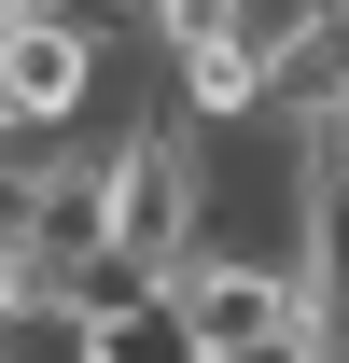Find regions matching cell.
Returning <instances> with one entry per match:
<instances>
[{
	"label": "cell",
	"mask_w": 349,
	"mask_h": 363,
	"mask_svg": "<svg viewBox=\"0 0 349 363\" xmlns=\"http://www.w3.org/2000/svg\"><path fill=\"white\" fill-rule=\"evenodd\" d=\"M98 238H112V279L196 266V238H210V140L168 126V112L98 126Z\"/></svg>",
	"instance_id": "1"
},
{
	"label": "cell",
	"mask_w": 349,
	"mask_h": 363,
	"mask_svg": "<svg viewBox=\"0 0 349 363\" xmlns=\"http://www.w3.org/2000/svg\"><path fill=\"white\" fill-rule=\"evenodd\" d=\"M112 98V14L98 0H14L0 14V140H84Z\"/></svg>",
	"instance_id": "2"
},
{
	"label": "cell",
	"mask_w": 349,
	"mask_h": 363,
	"mask_svg": "<svg viewBox=\"0 0 349 363\" xmlns=\"http://www.w3.org/2000/svg\"><path fill=\"white\" fill-rule=\"evenodd\" d=\"M154 294H168V321H182V350H196V363L252 350V335H279V321L307 308L294 266H265V252H196V266H168Z\"/></svg>",
	"instance_id": "3"
},
{
	"label": "cell",
	"mask_w": 349,
	"mask_h": 363,
	"mask_svg": "<svg viewBox=\"0 0 349 363\" xmlns=\"http://www.w3.org/2000/svg\"><path fill=\"white\" fill-rule=\"evenodd\" d=\"M294 294L349 363V140L307 126V182H294Z\"/></svg>",
	"instance_id": "4"
}]
</instances>
